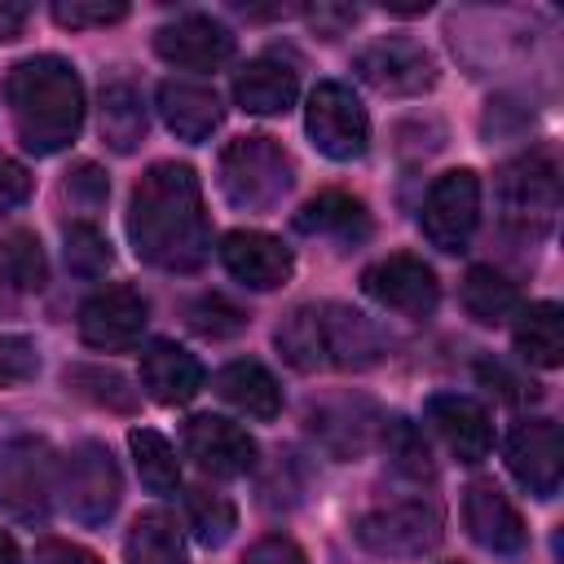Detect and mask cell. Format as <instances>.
Listing matches in <instances>:
<instances>
[{
  "label": "cell",
  "instance_id": "cell-1",
  "mask_svg": "<svg viewBox=\"0 0 564 564\" xmlns=\"http://www.w3.org/2000/svg\"><path fill=\"white\" fill-rule=\"evenodd\" d=\"M128 238L137 260L167 269V273H194L212 251V229L203 212V185L189 163H154L132 198H128Z\"/></svg>",
  "mask_w": 564,
  "mask_h": 564
},
{
  "label": "cell",
  "instance_id": "cell-2",
  "mask_svg": "<svg viewBox=\"0 0 564 564\" xmlns=\"http://www.w3.org/2000/svg\"><path fill=\"white\" fill-rule=\"evenodd\" d=\"M4 101L13 115L18 141L31 154H57L84 128V84L66 57L40 53L18 62L4 75Z\"/></svg>",
  "mask_w": 564,
  "mask_h": 564
},
{
  "label": "cell",
  "instance_id": "cell-3",
  "mask_svg": "<svg viewBox=\"0 0 564 564\" xmlns=\"http://www.w3.org/2000/svg\"><path fill=\"white\" fill-rule=\"evenodd\" d=\"M273 344L282 352L286 366L313 375V370H366L375 361H383L388 344H383V330L339 304V300H322V304H295L278 330H273Z\"/></svg>",
  "mask_w": 564,
  "mask_h": 564
},
{
  "label": "cell",
  "instance_id": "cell-4",
  "mask_svg": "<svg viewBox=\"0 0 564 564\" xmlns=\"http://www.w3.org/2000/svg\"><path fill=\"white\" fill-rule=\"evenodd\" d=\"M220 194L238 212H273L291 185H295V163L273 137H234L220 150Z\"/></svg>",
  "mask_w": 564,
  "mask_h": 564
},
{
  "label": "cell",
  "instance_id": "cell-5",
  "mask_svg": "<svg viewBox=\"0 0 564 564\" xmlns=\"http://www.w3.org/2000/svg\"><path fill=\"white\" fill-rule=\"evenodd\" d=\"M352 533L370 555L419 560L441 542L445 516H441V507L432 498H397V502H379V507L361 511Z\"/></svg>",
  "mask_w": 564,
  "mask_h": 564
},
{
  "label": "cell",
  "instance_id": "cell-6",
  "mask_svg": "<svg viewBox=\"0 0 564 564\" xmlns=\"http://www.w3.org/2000/svg\"><path fill=\"white\" fill-rule=\"evenodd\" d=\"M57 498H62L66 516L88 529L106 524L119 511L123 480L101 441H79L75 449H66L57 458Z\"/></svg>",
  "mask_w": 564,
  "mask_h": 564
},
{
  "label": "cell",
  "instance_id": "cell-7",
  "mask_svg": "<svg viewBox=\"0 0 564 564\" xmlns=\"http://www.w3.org/2000/svg\"><path fill=\"white\" fill-rule=\"evenodd\" d=\"M304 132L335 163H352V159H361L370 150V115L357 101V93L348 84H339V79H322L308 93Z\"/></svg>",
  "mask_w": 564,
  "mask_h": 564
},
{
  "label": "cell",
  "instance_id": "cell-8",
  "mask_svg": "<svg viewBox=\"0 0 564 564\" xmlns=\"http://www.w3.org/2000/svg\"><path fill=\"white\" fill-rule=\"evenodd\" d=\"M57 494V458L44 441H4L0 445V511L26 524H40L48 516V502Z\"/></svg>",
  "mask_w": 564,
  "mask_h": 564
},
{
  "label": "cell",
  "instance_id": "cell-9",
  "mask_svg": "<svg viewBox=\"0 0 564 564\" xmlns=\"http://www.w3.org/2000/svg\"><path fill=\"white\" fill-rule=\"evenodd\" d=\"M494 189H498V207L511 225L542 234L560 207V167L546 150H529V154L502 163Z\"/></svg>",
  "mask_w": 564,
  "mask_h": 564
},
{
  "label": "cell",
  "instance_id": "cell-10",
  "mask_svg": "<svg viewBox=\"0 0 564 564\" xmlns=\"http://www.w3.org/2000/svg\"><path fill=\"white\" fill-rule=\"evenodd\" d=\"M480 225V181L471 167H454V172H441L423 198V212H419V229L423 238L436 247V251H467L471 234Z\"/></svg>",
  "mask_w": 564,
  "mask_h": 564
},
{
  "label": "cell",
  "instance_id": "cell-11",
  "mask_svg": "<svg viewBox=\"0 0 564 564\" xmlns=\"http://www.w3.org/2000/svg\"><path fill=\"white\" fill-rule=\"evenodd\" d=\"M352 70L375 88V93H388V97H419L436 84V62L432 53L419 44V40H405V35H383V40H370L357 57H352Z\"/></svg>",
  "mask_w": 564,
  "mask_h": 564
},
{
  "label": "cell",
  "instance_id": "cell-12",
  "mask_svg": "<svg viewBox=\"0 0 564 564\" xmlns=\"http://www.w3.org/2000/svg\"><path fill=\"white\" fill-rule=\"evenodd\" d=\"M361 291L392 308V313H405V317H427L436 304H441V282L432 273V264H423L419 256H383L375 260L366 273H361Z\"/></svg>",
  "mask_w": 564,
  "mask_h": 564
},
{
  "label": "cell",
  "instance_id": "cell-13",
  "mask_svg": "<svg viewBox=\"0 0 564 564\" xmlns=\"http://www.w3.org/2000/svg\"><path fill=\"white\" fill-rule=\"evenodd\" d=\"M507 471L533 494L555 498L564 480V436L551 419H524L507 436Z\"/></svg>",
  "mask_w": 564,
  "mask_h": 564
},
{
  "label": "cell",
  "instance_id": "cell-14",
  "mask_svg": "<svg viewBox=\"0 0 564 564\" xmlns=\"http://www.w3.org/2000/svg\"><path fill=\"white\" fill-rule=\"evenodd\" d=\"M181 445H185V458H194V467H203L207 476H247L256 467V441L247 427H238L234 419H220V414H194L185 419L181 427Z\"/></svg>",
  "mask_w": 564,
  "mask_h": 564
},
{
  "label": "cell",
  "instance_id": "cell-15",
  "mask_svg": "<svg viewBox=\"0 0 564 564\" xmlns=\"http://www.w3.org/2000/svg\"><path fill=\"white\" fill-rule=\"evenodd\" d=\"M145 322H150V308H145L141 291L101 286L79 308V339L88 348H101V352H123V348H132L141 339Z\"/></svg>",
  "mask_w": 564,
  "mask_h": 564
},
{
  "label": "cell",
  "instance_id": "cell-16",
  "mask_svg": "<svg viewBox=\"0 0 564 564\" xmlns=\"http://www.w3.org/2000/svg\"><path fill=\"white\" fill-rule=\"evenodd\" d=\"M154 53L181 70H220L234 57V31L212 13H181L154 31Z\"/></svg>",
  "mask_w": 564,
  "mask_h": 564
},
{
  "label": "cell",
  "instance_id": "cell-17",
  "mask_svg": "<svg viewBox=\"0 0 564 564\" xmlns=\"http://www.w3.org/2000/svg\"><path fill=\"white\" fill-rule=\"evenodd\" d=\"M308 436L330 454V458H361L375 441V432L383 427L379 410L366 401V397H326V401H313L308 414Z\"/></svg>",
  "mask_w": 564,
  "mask_h": 564
},
{
  "label": "cell",
  "instance_id": "cell-18",
  "mask_svg": "<svg viewBox=\"0 0 564 564\" xmlns=\"http://www.w3.org/2000/svg\"><path fill=\"white\" fill-rule=\"evenodd\" d=\"M220 264L229 269L234 282L251 291H273L295 273L291 247L264 229H229L220 238Z\"/></svg>",
  "mask_w": 564,
  "mask_h": 564
},
{
  "label": "cell",
  "instance_id": "cell-19",
  "mask_svg": "<svg viewBox=\"0 0 564 564\" xmlns=\"http://www.w3.org/2000/svg\"><path fill=\"white\" fill-rule=\"evenodd\" d=\"M423 419L427 427L445 441V449L458 458V463H485L489 449H494V423H489V410L463 392H436L427 405H423Z\"/></svg>",
  "mask_w": 564,
  "mask_h": 564
},
{
  "label": "cell",
  "instance_id": "cell-20",
  "mask_svg": "<svg viewBox=\"0 0 564 564\" xmlns=\"http://www.w3.org/2000/svg\"><path fill=\"white\" fill-rule=\"evenodd\" d=\"M463 524H467L471 542L485 546V551H494V555H516L529 542V529H524L520 511L489 480L467 485V494H463Z\"/></svg>",
  "mask_w": 564,
  "mask_h": 564
},
{
  "label": "cell",
  "instance_id": "cell-21",
  "mask_svg": "<svg viewBox=\"0 0 564 564\" xmlns=\"http://www.w3.org/2000/svg\"><path fill=\"white\" fill-rule=\"evenodd\" d=\"M141 392L159 405H185L203 392V366L189 348L172 339H154L141 352Z\"/></svg>",
  "mask_w": 564,
  "mask_h": 564
},
{
  "label": "cell",
  "instance_id": "cell-22",
  "mask_svg": "<svg viewBox=\"0 0 564 564\" xmlns=\"http://www.w3.org/2000/svg\"><path fill=\"white\" fill-rule=\"evenodd\" d=\"M154 101H159V115H163L167 132L181 137V141H207L225 119V106H220L216 88H207L198 79H163Z\"/></svg>",
  "mask_w": 564,
  "mask_h": 564
},
{
  "label": "cell",
  "instance_id": "cell-23",
  "mask_svg": "<svg viewBox=\"0 0 564 564\" xmlns=\"http://www.w3.org/2000/svg\"><path fill=\"white\" fill-rule=\"evenodd\" d=\"M300 97V70L273 53L251 57L238 75H234V101L247 115H286Z\"/></svg>",
  "mask_w": 564,
  "mask_h": 564
},
{
  "label": "cell",
  "instance_id": "cell-24",
  "mask_svg": "<svg viewBox=\"0 0 564 564\" xmlns=\"http://www.w3.org/2000/svg\"><path fill=\"white\" fill-rule=\"evenodd\" d=\"M212 388H216V397L225 405H234L247 419H264L269 423L282 410V388H278V379L260 361H229V366H220Z\"/></svg>",
  "mask_w": 564,
  "mask_h": 564
},
{
  "label": "cell",
  "instance_id": "cell-25",
  "mask_svg": "<svg viewBox=\"0 0 564 564\" xmlns=\"http://www.w3.org/2000/svg\"><path fill=\"white\" fill-rule=\"evenodd\" d=\"M150 115H145V97L132 79H110L101 84V141L115 154H132L145 141Z\"/></svg>",
  "mask_w": 564,
  "mask_h": 564
},
{
  "label": "cell",
  "instance_id": "cell-26",
  "mask_svg": "<svg viewBox=\"0 0 564 564\" xmlns=\"http://www.w3.org/2000/svg\"><path fill=\"white\" fill-rule=\"evenodd\" d=\"M295 229L300 234H317V238H335V242H361L370 234V216H366L361 198L326 189V194L308 198L295 212Z\"/></svg>",
  "mask_w": 564,
  "mask_h": 564
},
{
  "label": "cell",
  "instance_id": "cell-27",
  "mask_svg": "<svg viewBox=\"0 0 564 564\" xmlns=\"http://www.w3.org/2000/svg\"><path fill=\"white\" fill-rule=\"evenodd\" d=\"M516 352L529 366L555 370L564 361V313L551 300H538L516 313Z\"/></svg>",
  "mask_w": 564,
  "mask_h": 564
},
{
  "label": "cell",
  "instance_id": "cell-28",
  "mask_svg": "<svg viewBox=\"0 0 564 564\" xmlns=\"http://www.w3.org/2000/svg\"><path fill=\"white\" fill-rule=\"evenodd\" d=\"M463 308H467V317L471 322H480V326H502L507 317H516L520 313V291H516V282L507 278V273H498L494 264H471L467 273H463Z\"/></svg>",
  "mask_w": 564,
  "mask_h": 564
},
{
  "label": "cell",
  "instance_id": "cell-29",
  "mask_svg": "<svg viewBox=\"0 0 564 564\" xmlns=\"http://www.w3.org/2000/svg\"><path fill=\"white\" fill-rule=\"evenodd\" d=\"M123 560L128 564H185V538H181L176 520L167 511H159V507L141 511L128 524Z\"/></svg>",
  "mask_w": 564,
  "mask_h": 564
},
{
  "label": "cell",
  "instance_id": "cell-30",
  "mask_svg": "<svg viewBox=\"0 0 564 564\" xmlns=\"http://www.w3.org/2000/svg\"><path fill=\"white\" fill-rule=\"evenodd\" d=\"M128 449H132L137 476L150 494H172L181 485V463H176V449L167 445V436H159L154 427H132Z\"/></svg>",
  "mask_w": 564,
  "mask_h": 564
},
{
  "label": "cell",
  "instance_id": "cell-31",
  "mask_svg": "<svg viewBox=\"0 0 564 564\" xmlns=\"http://www.w3.org/2000/svg\"><path fill=\"white\" fill-rule=\"evenodd\" d=\"M0 278L13 291H40L48 282V260L31 229H13L9 238H0Z\"/></svg>",
  "mask_w": 564,
  "mask_h": 564
},
{
  "label": "cell",
  "instance_id": "cell-32",
  "mask_svg": "<svg viewBox=\"0 0 564 564\" xmlns=\"http://www.w3.org/2000/svg\"><path fill=\"white\" fill-rule=\"evenodd\" d=\"M185 520H189V529H194V538L203 542V546H225L229 538H234V529H238V511H234V502L225 498V494H212V489H189L185 494Z\"/></svg>",
  "mask_w": 564,
  "mask_h": 564
},
{
  "label": "cell",
  "instance_id": "cell-33",
  "mask_svg": "<svg viewBox=\"0 0 564 564\" xmlns=\"http://www.w3.org/2000/svg\"><path fill=\"white\" fill-rule=\"evenodd\" d=\"M66 388L88 397L93 405H106V410H137V388H128V379L119 370H106V366H70L66 370Z\"/></svg>",
  "mask_w": 564,
  "mask_h": 564
},
{
  "label": "cell",
  "instance_id": "cell-34",
  "mask_svg": "<svg viewBox=\"0 0 564 564\" xmlns=\"http://www.w3.org/2000/svg\"><path fill=\"white\" fill-rule=\"evenodd\" d=\"M66 269L79 278H101L110 269V242L93 220L66 225Z\"/></svg>",
  "mask_w": 564,
  "mask_h": 564
},
{
  "label": "cell",
  "instance_id": "cell-35",
  "mask_svg": "<svg viewBox=\"0 0 564 564\" xmlns=\"http://www.w3.org/2000/svg\"><path fill=\"white\" fill-rule=\"evenodd\" d=\"M383 445H388V458H392V467H397L401 476L423 480V476L436 471V467H432V454H427V441H423V432H419L414 423H405V419L383 423Z\"/></svg>",
  "mask_w": 564,
  "mask_h": 564
},
{
  "label": "cell",
  "instance_id": "cell-36",
  "mask_svg": "<svg viewBox=\"0 0 564 564\" xmlns=\"http://www.w3.org/2000/svg\"><path fill=\"white\" fill-rule=\"evenodd\" d=\"M185 322L203 339H229V335H238L247 326V313L238 304H229L225 295H198V300L185 304Z\"/></svg>",
  "mask_w": 564,
  "mask_h": 564
},
{
  "label": "cell",
  "instance_id": "cell-37",
  "mask_svg": "<svg viewBox=\"0 0 564 564\" xmlns=\"http://www.w3.org/2000/svg\"><path fill=\"white\" fill-rule=\"evenodd\" d=\"M123 18H128L123 0H57L53 4V22L66 31H93V26H110Z\"/></svg>",
  "mask_w": 564,
  "mask_h": 564
},
{
  "label": "cell",
  "instance_id": "cell-38",
  "mask_svg": "<svg viewBox=\"0 0 564 564\" xmlns=\"http://www.w3.org/2000/svg\"><path fill=\"white\" fill-rule=\"evenodd\" d=\"M40 375V352L26 335H9L0 330V388H18L31 383Z\"/></svg>",
  "mask_w": 564,
  "mask_h": 564
},
{
  "label": "cell",
  "instance_id": "cell-39",
  "mask_svg": "<svg viewBox=\"0 0 564 564\" xmlns=\"http://www.w3.org/2000/svg\"><path fill=\"white\" fill-rule=\"evenodd\" d=\"M66 194H70L84 212H97V207L106 203V194H110V181H106V172H101L97 163H79V167L66 172Z\"/></svg>",
  "mask_w": 564,
  "mask_h": 564
},
{
  "label": "cell",
  "instance_id": "cell-40",
  "mask_svg": "<svg viewBox=\"0 0 564 564\" xmlns=\"http://www.w3.org/2000/svg\"><path fill=\"white\" fill-rule=\"evenodd\" d=\"M31 198V172L18 163V159H4L0 154V212H13Z\"/></svg>",
  "mask_w": 564,
  "mask_h": 564
},
{
  "label": "cell",
  "instance_id": "cell-41",
  "mask_svg": "<svg viewBox=\"0 0 564 564\" xmlns=\"http://www.w3.org/2000/svg\"><path fill=\"white\" fill-rule=\"evenodd\" d=\"M242 564H308V560H304V551H300L291 538L273 533V538H260V542L242 555Z\"/></svg>",
  "mask_w": 564,
  "mask_h": 564
},
{
  "label": "cell",
  "instance_id": "cell-42",
  "mask_svg": "<svg viewBox=\"0 0 564 564\" xmlns=\"http://www.w3.org/2000/svg\"><path fill=\"white\" fill-rule=\"evenodd\" d=\"M31 564H101L88 546H79V542H66V538H48V542H40L35 546V560Z\"/></svg>",
  "mask_w": 564,
  "mask_h": 564
},
{
  "label": "cell",
  "instance_id": "cell-43",
  "mask_svg": "<svg viewBox=\"0 0 564 564\" xmlns=\"http://www.w3.org/2000/svg\"><path fill=\"white\" fill-rule=\"evenodd\" d=\"M304 18H308V26H317V35H339V31H348L352 22H357V9H348V4H317V9H304Z\"/></svg>",
  "mask_w": 564,
  "mask_h": 564
},
{
  "label": "cell",
  "instance_id": "cell-44",
  "mask_svg": "<svg viewBox=\"0 0 564 564\" xmlns=\"http://www.w3.org/2000/svg\"><path fill=\"white\" fill-rule=\"evenodd\" d=\"M480 379H485V383H498V392H502L507 401H524V397L533 401V397H538V383H533V379L524 383V379H516L511 370H502L498 361H480Z\"/></svg>",
  "mask_w": 564,
  "mask_h": 564
},
{
  "label": "cell",
  "instance_id": "cell-45",
  "mask_svg": "<svg viewBox=\"0 0 564 564\" xmlns=\"http://www.w3.org/2000/svg\"><path fill=\"white\" fill-rule=\"evenodd\" d=\"M26 18H31L26 4H4V0H0V40H18L22 26H26Z\"/></svg>",
  "mask_w": 564,
  "mask_h": 564
},
{
  "label": "cell",
  "instance_id": "cell-46",
  "mask_svg": "<svg viewBox=\"0 0 564 564\" xmlns=\"http://www.w3.org/2000/svg\"><path fill=\"white\" fill-rule=\"evenodd\" d=\"M0 564H22V551H18L13 533H4V529H0Z\"/></svg>",
  "mask_w": 564,
  "mask_h": 564
}]
</instances>
